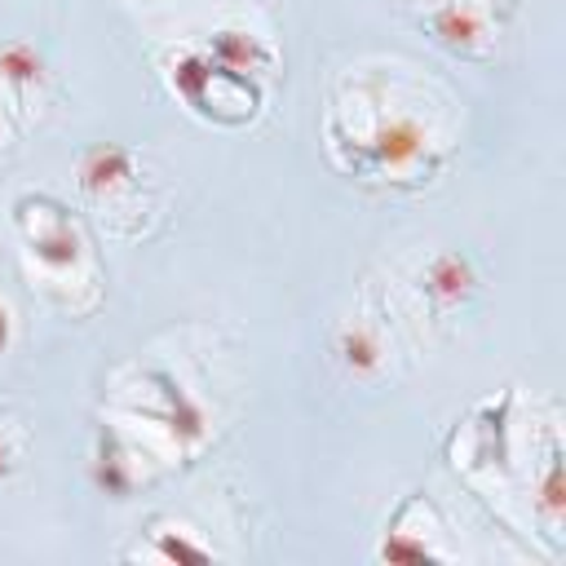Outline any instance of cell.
I'll return each instance as SVG.
<instances>
[{
	"label": "cell",
	"instance_id": "1",
	"mask_svg": "<svg viewBox=\"0 0 566 566\" xmlns=\"http://www.w3.org/2000/svg\"><path fill=\"white\" fill-rule=\"evenodd\" d=\"M172 88L199 111L221 124L252 119L256 111V84L243 71L221 66L212 53H181L172 66Z\"/></svg>",
	"mask_w": 566,
	"mask_h": 566
},
{
	"label": "cell",
	"instance_id": "2",
	"mask_svg": "<svg viewBox=\"0 0 566 566\" xmlns=\"http://www.w3.org/2000/svg\"><path fill=\"white\" fill-rule=\"evenodd\" d=\"M18 226L31 243V256L44 265V270H71L80 261V230L71 226L66 208H57L53 199L35 195V199H22L18 203Z\"/></svg>",
	"mask_w": 566,
	"mask_h": 566
},
{
	"label": "cell",
	"instance_id": "3",
	"mask_svg": "<svg viewBox=\"0 0 566 566\" xmlns=\"http://www.w3.org/2000/svg\"><path fill=\"white\" fill-rule=\"evenodd\" d=\"M424 27L433 31V40L451 53H482L486 49V13L473 0H438L433 13L424 18Z\"/></svg>",
	"mask_w": 566,
	"mask_h": 566
},
{
	"label": "cell",
	"instance_id": "4",
	"mask_svg": "<svg viewBox=\"0 0 566 566\" xmlns=\"http://www.w3.org/2000/svg\"><path fill=\"white\" fill-rule=\"evenodd\" d=\"M473 287H478V274H473V265H469L460 252H438V256H429L424 270H420V292H424L433 305H442V310L464 305V301L473 296Z\"/></svg>",
	"mask_w": 566,
	"mask_h": 566
},
{
	"label": "cell",
	"instance_id": "5",
	"mask_svg": "<svg viewBox=\"0 0 566 566\" xmlns=\"http://www.w3.org/2000/svg\"><path fill=\"white\" fill-rule=\"evenodd\" d=\"M336 358L345 363V371H354V376H371V371L385 363L380 327H371L367 318H349V323L336 332Z\"/></svg>",
	"mask_w": 566,
	"mask_h": 566
},
{
	"label": "cell",
	"instance_id": "6",
	"mask_svg": "<svg viewBox=\"0 0 566 566\" xmlns=\"http://www.w3.org/2000/svg\"><path fill=\"white\" fill-rule=\"evenodd\" d=\"M208 53L221 62V66H230V71H270V62H274V53L252 35V31H217L212 40H208Z\"/></svg>",
	"mask_w": 566,
	"mask_h": 566
},
{
	"label": "cell",
	"instance_id": "7",
	"mask_svg": "<svg viewBox=\"0 0 566 566\" xmlns=\"http://www.w3.org/2000/svg\"><path fill=\"white\" fill-rule=\"evenodd\" d=\"M0 84H9L18 97H27L31 88L44 84V57L31 44H22V40L4 44L0 49Z\"/></svg>",
	"mask_w": 566,
	"mask_h": 566
},
{
	"label": "cell",
	"instance_id": "8",
	"mask_svg": "<svg viewBox=\"0 0 566 566\" xmlns=\"http://www.w3.org/2000/svg\"><path fill=\"white\" fill-rule=\"evenodd\" d=\"M13 464H18V442L0 429V478H9V473H13Z\"/></svg>",
	"mask_w": 566,
	"mask_h": 566
},
{
	"label": "cell",
	"instance_id": "9",
	"mask_svg": "<svg viewBox=\"0 0 566 566\" xmlns=\"http://www.w3.org/2000/svg\"><path fill=\"white\" fill-rule=\"evenodd\" d=\"M9 336H13V318H9V305L0 301V349L9 345Z\"/></svg>",
	"mask_w": 566,
	"mask_h": 566
}]
</instances>
